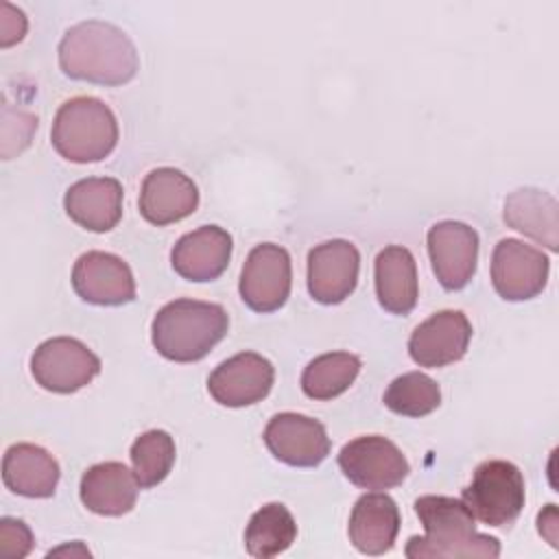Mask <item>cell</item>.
<instances>
[{
    "label": "cell",
    "mask_w": 559,
    "mask_h": 559,
    "mask_svg": "<svg viewBox=\"0 0 559 559\" xmlns=\"http://www.w3.org/2000/svg\"><path fill=\"white\" fill-rule=\"evenodd\" d=\"M57 52L66 76L96 85H124L140 66L129 35L103 20H85L70 26Z\"/></svg>",
    "instance_id": "cell-1"
},
{
    "label": "cell",
    "mask_w": 559,
    "mask_h": 559,
    "mask_svg": "<svg viewBox=\"0 0 559 559\" xmlns=\"http://www.w3.org/2000/svg\"><path fill=\"white\" fill-rule=\"evenodd\" d=\"M415 513L426 531L424 537L413 535L406 542L404 555L411 559L437 557H498L500 542L491 535L476 531L474 515L461 498L450 496H419Z\"/></svg>",
    "instance_id": "cell-2"
},
{
    "label": "cell",
    "mask_w": 559,
    "mask_h": 559,
    "mask_svg": "<svg viewBox=\"0 0 559 559\" xmlns=\"http://www.w3.org/2000/svg\"><path fill=\"white\" fill-rule=\"evenodd\" d=\"M227 328L229 317L221 304L175 299L153 317L151 341L173 362H197L225 338Z\"/></svg>",
    "instance_id": "cell-3"
},
{
    "label": "cell",
    "mask_w": 559,
    "mask_h": 559,
    "mask_svg": "<svg viewBox=\"0 0 559 559\" xmlns=\"http://www.w3.org/2000/svg\"><path fill=\"white\" fill-rule=\"evenodd\" d=\"M50 140L55 151L68 162H100L118 144V122L100 98L74 96L57 109Z\"/></svg>",
    "instance_id": "cell-4"
},
{
    "label": "cell",
    "mask_w": 559,
    "mask_h": 559,
    "mask_svg": "<svg viewBox=\"0 0 559 559\" xmlns=\"http://www.w3.org/2000/svg\"><path fill=\"white\" fill-rule=\"evenodd\" d=\"M461 500L474 520H480L487 526H509L524 509V476L520 467L509 461H483L474 469L472 483L463 489Z\"/></svg>",
    "instance_id": "cell-5"
},
{
    "label": "cell",
    "mask_w": 559,
    "mask_h": 559,
    "mask_svg": "<svg viewBox=\"0 0 559 559\" xmlns=\"http://www.w3.org/2000/svg\"><path fill=\"white\" fill-rule=\"evenodd\" d=\"M31 373L41 389L68 395L100 373V358L79 338L55 336L33 352Z\"/></svg>",
    "instance_id": "cell-6"
},
{
    "label": "cell",
    "mask_w": 559,
    "mask_h": 559,
    "mask_svg": "<svg viewBox=\"0 0 559 559\" xmlns=\"http://www.w3.org/2000/svg\"><path fill=\"white\" fill-rule=\"evenodd\" d=\"M338 467L360 489L382 491L402 485L411 465L402 450L382 435H362L338 452Z\"/></svg>",
    "instance_id": "cell-7"
},
{
    "label": "cell",
    "mask_w": 559,
    "mask_h": 559,
    "mask_svg": "<svg viewBox=\"0 0 559 559\" xmlns=\"http://www.w3.org/2000/svg\"><path fill=\"white\" fill-rule=\"evenodd\" d=\"M293 284V269H290V255L284 247L273 242L255 245L247 262L240 271V299L255 312H275L280 310L288 295Z\"/></svg>",
    "instance_id": "cell-8"
},
{
    "label": "cell",
    "mask_w": 559,
    "mask_h": 559,
    "mask_svg": "<svg viewBox=\"0 0 559 559\" xmlns=\"http://www.w3.org/2000/svg\"><path fill=\"white\" fill-rule=\"evenodd\" d=\"M548 255L518 238H504L493 247L491 284L507 301H526L537 297L548 284Z\"/></svg>",
    "instance_id": "cell-9"
},
{
    "label": "cell",
    "mask_w": 559,
    "mask_h": 559,
    "mask_svg": "<svg viewBox=\"0 0 559 559\" xmlns=\"http://www.w3.org/2000/svg\"><path fill=\"white\" fill-rule=\"evenodd\" d=\"M428 255L439 284L461 290L469 284L478 262V234L461 221H439L426 236Z\"/></svg>",
    "instance_id": "cell-10"
},
{
    "label": "cell",
    "mask_w": 559,
    "mask_h": 559,
    "mask_svg": "<svg viewBox=\"0 0 559 559\" xmlns=\"http://www.w3.org/2000/svg\"><path fill=\"white\" fill-rule=\"evenodd\" d=\"M262 437L269 452L290 467H317L330 454L325 426L301 413L273 415Z\"/></svg>",
    "instance_id": "cell-11"
},
{
    "label": "cell",
    "mask_w": 559,
    "mask_h": 559,
    "mask_svg": "<svg viewBox=\"0 0 559 559\" xmlns=\"http://www.w3.org/2000/svg\"><path fill=\"white\" fill-rule=\"evenodd\" d=\"M358 271L360 253L354 242L343 238L325 240L308 253V290L319 304H341L354 293Z\"/></svg>",
    "instance_id": "cell-12"
},
{
    "label": "cell",
    "mask_w": 559,
    "mask_h": 559,
    "mask_svg": "<svg viewBox=\"0 0 559 559\" xmlns=\"http://www.w3.org/2000/svg\"><path fill=\"white\" fill-rule=\"evenodd\" d=\"M275 369L271 360L255 352H240L223 360L207 378L210 395L229 408L262 402L273 386Z\"/></svg>",
    "instance_id": "cell-13"
},
{
    "label": "cell",
    "mask_w": 559,
    "mask_h": 559,
    "mask_svg": "<svg viewBox=\"0 0 559 559\" xmlns=\"http://www.w3.org/2000/svg\"><path fill=\"white\" fill-rule=\"evenodd\" d=\"M74 293L94 306H122L135 299L129 264L107 251H87L72 266Z\"/></svg>",
    "instance_id": "cell-14"
},
{
    "label": "cell",
    "mask_w": 559,
    "mask_h": 559,
    "mask_svg": "<svg viewBox=\"0 0 559 559\" xmlns=\"http://www.w3.org/2000/svg\"><path fill=\"white\" fill-rule=\"evenodd\" d=\"M469 338L472 323L461 310H439L413 330L408 354L419 367L437 369L461 360Z\"/></svg>",
    "instance_id": "cell-15"
},
{
    "label": "cell",
    "mask_w": 559,
    "mask_h": 559,
    "mask_svg": "<svg viewBox=\"0 0 559 559\" xmlns=\"http://www.w3.org/2000/svg\"><path fill=\"white\" fill-rule=\"evenodd\" d=\"M138 205L146 223L164 227L183 221L197 210L199 188L186 173L162 166L144 177Z\"/></svg>",
    "instance_id": "cell-16"
},
{
    "label": "cell",
    "mask_w": 559,
    "mask_h": 559,
    "mask_svg": "<svg viewBox=\"0 0 559 559\" xmlns=\"http://www.w3.org/2000/svg\"><path fill=\"white\" fill-rule=\"evenodd\" d=\"M231 258V236L218 225H203L177 240L170 251L175 273L188 282L221 277Z\"/></svg>",
    "instance_id": "cell-17"
},
{
    "label": "cell",
    "mask_w": 559,
    "mask_h": 559,
    "mask_svg": "<svg viewBox=\"0 0 559 559\" xmlns=\"http://www.w3.org/2000/svg\"><path fill=\"white\" fill-rule=\"evenodd\" d=\"M122 186L114 177H85L66 190V214L87 231L105 234L122 218Z\"/></svg>",
    "instance_id": "cell-18"
},
{
    "label": "cell",
    "mask_w": 559,
    "mask_h": 559,
    "mask_svg": "<svg viewBox=\"0 0 559 559\" xmlns=\"http://www.w3.org/2000/svg\"><path fill=\"white\" fill-rule=\"evenodd\" d=\"M140 483L135 474L118 461H105L87 467L81 476L79 496L87 511L118 518L135 507Z\"/></svg>",
    "instance_id": "cell-19"
},
{
    "label": "cell",
    "mask_w": 559,
    "mask_h": 559,
    "mask_svg": "<svg viewBox=\"0 0 559 559\" xmlns=\"http://www.w3.org/2000/svg\"><path fill=\"white\" fill-rule=\"evenodd\" d=\"M347 533L352 546L362 555L389 552L400 533V509L395 500L382 491L360 496L349 513Z\"/></svg>",
    "instance_id": "cell-20"
},
{
    "label": "cell",
    "mask_w": 559,
    "mask_h": 559,
    "mask_svg": "<svg viewBox=\"0 0 559 559\" xmlns=\"http://www.w3.org/2000/svg\"><path fill=\"white\" fill-rule=\"evenodd\" d=\"M61 469L55 456L35 443H13L2 456V480L7 489L24 498H50Z\"/></svg>",
    "instance_id": "cell-21"
},
{
    "label": "cell",
    "mask_w": 559,
    "mask_h": 559,
    "mask_svg": "<svg viewBox=\"0 0 559 559\" xmlns=\"http://www.w3.org/2000/svg\"><path fill=\"white\" fill-rule=\"evenodd\" d=\"M376 297L391 314H408L419 295L417 264L413 253L402 245H389L376 255L373 266Z\"/></svg>",
    "instance_id": "cell-22"
},
{
    "label": "cell",
    "mask_w": 559,
    "mask_h": 559,
    "mask_svg": "<svg viewBox=\"0 0 559 559\" xmlns=\"http://www.w3.org/2000/svg\"><path fill=\"white\" fill-rule=\"evenodd\" d=\"M557 199L539 188H520L504 199V223L550 251H557Z\"/></svg>",
    "instance_id": "cell-23"
},
{
    "label": "cell",
    "mask_w": 559,
    "mask_h": 559,
    "mask_svg": "<svg viewBox=\"0 0 559 559\" xmlns=\"http://www.w3.org/2000/svg\"><path fill=\"white\" fill-rule=\"evenodd\" d=\"M295 539V518L282 502H269L258 509L245 528V548L258 559H269L288 550Z\"/></svg>",
    "instance_id": "cell-24"
},
{
    "label": "cell",
    "mask_w": 559,
    "mask_h": 559,
    "mask_svg": "<svg viewBox=\"0 0 559 559\" xmlns=\"http://www.w3.org/2000/svg\"><path fill=\"white\" fill-rule=\"evenodd\" d=\"M360 371V358L349 352H328L312 358L301 373V391L310 400H332L345 393Z\"/></svg>",
    "instance_id": "cell-25"
},
{
    "label": "cell",
    "mask_w": 559,
    "mask_h": 559,
    "mask_svg": "<svg viewBox=\"0 0 559 559\" xmlns=\"http://www.w3.org/2000/svg\"><path fill=\"white\" fill-rule=\"evenodd\" d=\"M382 402L395 415L424 417V415H430L435 408H439L441 389L430 376L421 371H408L397 376L386 386Z\"/></svg>",
    "instance_id": "cell-26"
},
{
    "label": "cell",
    "mask_w": 559,
    "mask_h": 559,
    "mask_svg": "<svg viewBox=\"0 0 559 559\" xmlns=\"http://www.w3.org/2000/svg\"><path fill=\"white\" fill-rule=\"evenodd\" d=\"M175 441L166 430H146L131 443V465L142 489L159 485L173 469Z\"/></svg>",
    "instance_id": "cell-27"
},
{
    "label": "cell",
    "mask_w": 559,
    "mask_h": 559,
    "mask_svg": "<svg viewBox=\"0 0 559 559\" xmlns=\"http://www.w3.org/2000/svg\"><path fill=\"white\" fill-rule=\"evenodd\" d=\"M33 533L17 518L0 520V555L7 559H22L33 550Z\"/></svg>",
    "instance_id": "cell-28"
},
{
    "label": "cell",
    "mask_w": 559,
    "mask_h": 559,
    "mask_svg": "<svg viewBox=\"0 0 559 559\" xmlns=\"http://www.w3.org/2000/svg\"><path fill=\"white\" fill-rule=\"evenodd\" d=\"M11 9H13L11 4L2 2V11H4L2 24H0L2 26V48L20 41L24 37V33H26V17H24V13L20 9H15V15L11 20Z\"/></svg>",
    "instance_id": "cell-29"
}]
</instances>
